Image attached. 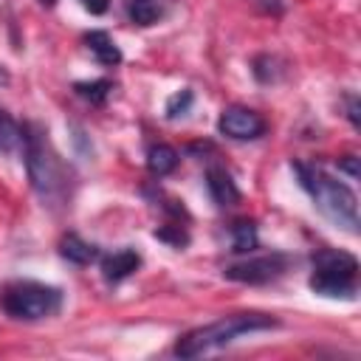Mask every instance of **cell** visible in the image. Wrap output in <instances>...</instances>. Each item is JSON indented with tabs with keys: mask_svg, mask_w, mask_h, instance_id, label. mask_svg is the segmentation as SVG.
I'll list each match as a JSON object with an SVG mask.
<instances>
[{
	"mask_svg": "<svg viewBox=\"0 0 361 361\" xmlns=\"http://www.w3.org/2000/svg\"><path fill=\"white\" fill-rule=\"evenodd\" d=\"M192 104H195V93H192L189 87H183V90H178L175 96H169V99H166L164 116H166L169 121H175V118H183V116L192 110Z\"/></svg>",
	"mask_w": 361,
	"mask_h": 361,
	"instance_id": "ac0fdd59",
	"label": "cell"
},
{
	"mask_svg": "<svg viewBox=\"0 0 361 361\" xmlns=\"http://www.w3.org/2000/svg\"><path fill=\"white\" fill-rule=\"evenodd\" d=\"M206 189H209L214 206H220V209L237 206L240 197H243L240 189H237V183H234V178H231V172L226 166H220V164H212L206 169Z\"/></svg>",
	"mask_w": 361,
	"mask_h": 361,
	"instance_id": "ba28073f",
	"label": "cell"
},
{
	"mask_svg": "<svg viewBox=\"0 0 361 361\" xmlns=\"http://www.w3.org/2000/svg\"><path fill=\"white\" fill-rule=\"evenodd\" d=\"M178 164H180V155H178V149L169 147V144H152V147L147 149V169H149L155 178L172 175V172L178 169Z\"/></svg>",
	"mask_w": 361,
	"mask_h": 361,
	"instance_id": "7c38bea8",
	"label": "cell"
},
{
	"mask_svg": "<svg viewBox=\"0 0 361 361\" xmlns=\"http://www.w3.org/2000/svg\"><path fill=\"white\" fill-rule=\"evenodd\" d=\"M358 110H361V107H358V96H355V93H350V96H347V118H350V124H353L355 130L361 127V118H358Z\"/></svg>",
	"mask_w": 361,
	"mask_h": 361,
	"instance_id": "ffe728a7",
	"label": "cell"
},
{
	"mask_svg": "<svg viewBox=\"0 0 361 361\" xmlns=\"http://www.w3.org/2000/svg\"><path fill=\"white\" fill-rule=\"evenodd\" d=\"M39 3H42V6H54L56 0H39Z\"/></svg>",
	"mask_w": 361,
	"mask_h": 361,
	"instance_id": "603a6c76",
	"label": "cell"
},
{
	"mask_svg": "<svg viewBox=\"0 0 361 361\" xmlns=\"http://www.w3.org/2000/svg\"><path fill=\"white\" fill-rule=\"evenodd\" d=\"M155 237L164 240V243H169V245H175V248L189 245V234H186V228L180 223H169L164 228H155Z\"/></svg>",
	"mask_w": 361,
	"mask_h": 361,
	"instance_id": "d6986e66",
	"label": "cell"
},
{
	"mask_svg": "<svg viewBox=\"0 0 361 361\" xmlns=\"http://www.w3.org/2000/svg\"><path fill=\"white\" fill-rule=\"evenodd\" d=\"M79 3H82V8L90 11V14H104V11L110 8V0H79Z\"/></svg>",
	"mask_w": 361,
	"mask_h": 361,
	"instance_id": "7402d4cb",
	"label": "cell"
},
{
	"mask_svg": "<svg viewBox=\"0 0 361 361\" xmlns=\"http://www.w3.org/2000/svg\"><path fill=\"white\" fill-rule=\"evenodd\" d=\"M23 127V155L31 189L48 209H65L73 197V172L51 147L45 127L39 124H20Z\"/></svg>",
	"mask_w": 361,
	"mask_h": 361,
	"instance_id": "6da1fadb",
	"label": "cell"
},
{
	"mask_svg": "<svg viewBox=\"0 0 361 361\" xmlns=\"http://www.w3.org/2000/svg\"><path fill=\"white\" fill-rule=\"evenodd\" d=\"M279 65V59L276 56H271V54H259L257 59H254V79L259 82V85H271V82H276L279 76H282V68H276Z\"/></svg>",
	"mask_w": 361,
	"mask_h": 361,
	"instance_id": "e0dca14e",
	"label": "cell"
},
{
	"mask_svg": "<svg viewBox=\"0 0 361 361\" xmlns=\"http://www.w3.org/2000/svg\"><path fill=\"white\" fill-rule=\"evenodd\" d=\"M217 130H220V135H226L231 141H257L265 135L268 121L245 104H228V107H223V113L217 118Z\"/></svg>",
	"mask_w": 361,
	"mask_h": 361,
	"instance_id": "52a82bcc",
	"label": "cell"
},
{
	"mask_svg": "<svg viewBox=\"0 0 361 361\" xmlns=\"http://www.w3.org/2000/svg\"><path fill=\"white\" fill-rule=\"evenodd\" d=\"M59 257L68 259V262H73V265H90V262L99 259V248H96L93 243L82 240L79 234L68 231V234H62V240H59Z\"/></svg>",
	"mask_w": 361,
	"mask_h": 361,
	"instance_id": "30bf717a",
	"label": "cell"
},
{
	"mask_svg": "<svg viewBox=\"0 0 361 361\" xmlns=\"http://www.w3.org/2000/svg\"><path fill=\"white\" fill-rule=\"evenodd\" d=\"M73 93L79 96V99H85V102H90V104H104L107 102V96L113 93V82L110 79H93V82H76L73 85Z\"/></svg>",
	"mask_w": 361,
	"mask_h": 361,
	"instance_id": "9a60e30c",
	"label": "cell"
},
{
	"mask_svg": "<svg viewBox=\"0 0 361 361\" xmlns=\"http://www.w3.org/2000/svg\"><path fill=\"white\" fill-rule=\"evenodd\" d=\"M290 257L282 251H271V254H259V257H245L240 262H231L223 268V276L231 282H243V285H268L274 279H279L288 268H290Z\"/></svg>",
	"mask_w": 361,
	"mask_h": 361,
	"instance_id": "8992f818",
	"label": "cell"
},
{
	"mask_svg": "<svg viewBox=\"0 0 361 361\" xmlns=\"http://www.w3.org/2000/svg\"><path fill=\"white\" fill-rule=\"evenodd\" d=\"M82 42L87 45V51L96 56L99 65L116 68V65L121 62V51H118V45L113 42V37H110L107 31H87V34L82 37Z\"/></svg>",
	"mask_w": 361,
	"mask_h": 361,
	"instance_id": "8fae6325",
	"label": "cell"
},
{
	"mask_svg": "<svg viewBox=\"0 0 361 361\" xmlns=\"http://www.w3.org/2000/svg\"><path fill=\"white\" fill-rule=\"evenodd\" d=\"M310 290L327 299H355L358 293V259L338 248H322L313 254Z\"/></svg>",
	"mask_w": 361,
	"mask_h": 361,
	"instance_id": "5b68a950",
	"label": "cell"
},
{
	"mask_svg": "<svg viewBox=\"0 0 361 361\" xmlns=\"http://www.w3.org/2000/svg\"><path fill=\"white\" fill-rule=\"evenodd\" d=\"M138 265H141V257L135 248H118V251L102 257V276L107 282H121L133 271H138Z\"/></svg>",
	"mask_w": 361,
	"mask_h": 361,
	"instance_id": "9c48e42d",
	"label": "cell"
},
{
	"mask_svg": "<svg viewBox=\"0 0 361 361\" xmlns=\"http://www.w3.org/2000/svg\"><path fill=\"white\" fill-rule=\"evenodd\" d=\"M338 169L347 172V175L355 180V178H358V158H355V155H344V158H338Z\"/></svg>",
	"mask_w": 361,
	"mask_h": 361,
	"instance_id": "44dd1931",
	"label": "cell"
},
{
	"mask_svg": "<svg viewBox=\"0 0 361 361\" xmlns=\"http://www.w3.org/2000/svg\"><path fill=\"white\" fill-rule=\"evenodd\" d=\"M127 17L141 28L155 25L164 17V0H127Z\"/></svg>",
	"mask_w": 361,
	"mask_h": 361,
	"instance_id": "5bb4252c",
	"label": "cell"
},
{
	"mask_svg": "<svg viewBox=\"0 0 361 361\" xmlns=\"http://www.w3.org/2000/svg\"><path fill=\"white\" fill-rule=\"evenodd\" d=\"M259 245V234H257V223L243 217L231 223V251L234 254H251Z\"/></svg>",
	"mask_w": 361,
	"mask_h": 361,
	"instance_id": "4fadbf2b",
	"label": "cell"
},
{
	"mask_svg": "<svg viewBox=\"0 0 361 361\" xmlns=\"http://www.w3.org/2000/svg\"><path fill=\"white\" fill-rule=\"evenodd\" d=\"M279 327V319L268 316V313H231V316H220L212 324L195 327L189 333H183L175 341V355L180 358H197L209 350L226 347L234 338L245 336V333H259V330H274Z\"/></svg>",
	"mask_w": 361,
	"mask_h": 361,
	"instance_id": "3957f363",
	"label": "cell"
},
{
	"mask_svg": "<svg viewBox=\"0 0 361 361\" xmlns=\"http://www.w3.org/2000/svg\"><path fill=\"white\" fill-rule=\"evenodd\" d=\"M23 141V127L0 107V152H11Z\"/></svg>",
	"mask_w": 361,
	"mask_h": 361,
	"instance_id": "2e32d148",
	"label": "cell"
},
{
	"mask_svg": "<svg viewBox=\"0 0 361 361\" xmlns=\"http://www.w3.org/2000/svg\"><path fill=\"white\" fill-rule=\"evenodd\" d=\"M290 169L296 172L302 189L310 195L313 206L336 228H344L347 234H358V197H355V192L347 183H341L338 178H333L319 164L293 161Z\"/></svg>",
	"mask_w": 361,
	"mask_h": 361,
	"instance_id": "7a4b0ae2",
	"label": "cell"
},
{
	"mask_svg": "<svg viewBox=\"0 0 361 361\" xmlns=\"http://www.w3.org/2000/svg\"><path fill=\"white\" fill-rule=\"evenodd\" d=\"M0 307L8 319L17 322H39L51 319L62 310V290L56 285L17 279L0 288Z\"/></svg>",
	"mask_w": 361,
	"mask_h": 361,
	"instance_id": "277c9868",
	"label": "cell"
}]
</instances>
